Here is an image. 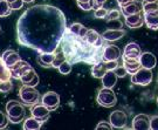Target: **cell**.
Wrapping results in <instances>:
<instances>
[{
	"mask_svg": "<svg viewBox=\"0 0 158 130\" xmlns=\"http://www.w3.org/2000/svg\"><path fill=\"white\" fill-rule=\"evenodd\" d=\"M6 113H7V117L8 121L12 123H20L25 120V108H23V103L19 101L12 100L8 101L6 104Z\"/></svg>",
	"mask_w": 158,
	"mask_h": 130,
	"instance_id": "obj_1",
	"label": "cell"
},
{
	"mask_svg": "<svg viewBox=\"0 0 158 130\" xmlns=\"http://www.w3.org/2000/svg\"><path fill=\"white\" fill-rule=\"evenodd\" d=\"M19 96L20 100L25 103L26 106H33L35 103H38L40 100L39 91L35 89V87L23 85L19 89Z\"/></svg>",
	"mask_w": 158,
	"mask_h": 130,
	"instance_id": "obj_2",
	"label": "cell"
},
{
	"mask_svg": "<svg viewBox=\"0 0 158 130\" xmlns=\"http://www.w3.org/2000/svg\"><path fill=\"white\" fill-rule=\"evenodd\" d=\"M96 101H97V103H98L101 107L111 108L117 103V96H116V94L114 93L113 89L102 87L101 89L98 90Z\"/></svg>",
	"mask_w": 158,
	"mask_h": 130,
	"instance_id": "obj_3",
	"label": "cell"
},
{
	"mask_svg": "<svg viewBox=\"0 0 158 130\" xmlns=\"http://www.w3.org/2000/svg\"><path fill=\"white\" fill-rule=\"evenodd\" d=\"M152 75L153 74L151 72V69L141 67L135 74L131 75V82L134 85L145 87V86L150 85L152 82V78H153Z\"/></svg>",
	"mask_w": 158,
	"mask_h": 130,
	"instance_id": "obj_4",
	"label": "cell"
},
{
	"mask_svg": "<svg viewBox=\"0 0 158 130\" xmlns=\"http://www.w3.org/2000/svg\"><path fill=\"white\" fill-rule=\"evenodd\" d=\"M109 123L113 128L116 129H123L128 123V116L123 110H115L109 116Z\"/></svg>",
	"mask_w": 158,
	"mask_h": 130,
	"instance_id": "obj_5",
	"label": "cell"
},
{
	"mask_svg": "<svg viewBox=\"0 0 158 130\" xmlns=\"http://www.w3.org/2000/svg\"><path fill=\"white\" fill-rule=\"evenodd\" d=\"M31 114L33 117H35L41 123H45L46 121L49 119L51 110L46 106H44L42 103H35L33 106H31Z\"/></svg>",
	"mask_w": 158,
	"mask_h": 130,
	"instance_id": "obj_6",
	"label": "cell"
},
{
	"mask_svg": "<svg viewBox=\"0 0 158 130\" xmlns=\"http://www.w3.org/2000/svg\"><path fill=\"white\" fill-rule=\"evenodd\" d=\"M41 103L46 106L51 111L56 110V108L60 104V96L55 91H47L44 94V96L41 97Z\"/></svg>",
	"mask_w": 158,
	"mask_h": 130,
	"instance_id": "obj_7",
	"label": "cell"
},
{
	"mask_svg": "<svg viewBox=\"0 0 158 130\" xmlns=\"http://www.w3.org/2000/svg\"><path fill=\"white\" fill-rule=\"evenodd\" d=\"M122 55V52L117 46L108 45L104 47L103 53H102V60L103 61H117Z\"/></svg>",
	"mask_w": 158,
	"mask_h": 130,
	"instance_id": "obj_8",
	"label": "cell"
},
{
	"mask_svg": "<svg viewBox=\"0 0 158 130\" xmlns=\"http://www.w3.org/2000/svg\"><path fill=\"white\" fill-rule=\"evenodd\" d=\"M132 129L135 130H148L150 129V116L147 114H138L132 120Z\"/></svg>",
	"mask_w": 158,
	"mask_h": 130,
	"instance_id": "obj_9",
	"label": "cell"
},
{
	"mask_svg": "<svg viewBox=\"0 0 158 130\" xmlns=\"http://www.w3.org/2000/svg\"><path fill=\"white\" fill-rule=\"evenodd\" d=\"M122 62H123V67L125 68L128 74H135L139 68L142 67L139 59L138 57H122Z\"/></svg>",
	"mask_w": 158,
	"mask_h": 130,
	"instance_id": "obj_10",
	"label": "cell"
},
{
	"mask_svg": "<svg viewBox=\"0 0 158 130\" xmlns=\"http://www.w3.org/2000/svg\"><path fill=\"white\" fill-rule=\"evenodd\" d=\"M20 81L23 82V85L35 87L36 85H39V76L36 75L35 70H34L33 67H32V68H29L27 72H25V73L21 75Z\"/></svg>",
	"mask_w": 158,
	"mask_h": 130,
	"instance_id": "obj_11",
	"label": "cell"
},
{
	"mask_svg": "<svg viewBox=\"0 0 158 130\" xmlns=\"http://www.w3.org/2000/svg\"><path fill=\"white\" fill-rule=\"evenodd\" d=\"M139 62H141V66L143 68H148V69H153L157 65V59L153 55L152 53L150 52H144V53H141L139 55Z\"/></svg>",
	"mask_w": 158,
	"mask_h": 130,
	"instance_id": "obj_12",
	"label": "cell"
},
{
	"mask_svg": "<svg viewBox=\"0 0 158 130\" xmlns=\"http://www.w3.org/2000/svg\"><path fill=\"white\" fill-rule=\"evenodd\" d=\"M29 68H32V66H31L28 62H26V61H23V60L18 61V62L11 68L12 78H14V79H17V80H20L21 75H23L25 72H27Z\"/></svg>",
	"mask_w": 158,
	"mask_h": 130,
	"instance_id": "obj_13",
	"label": "cell"
},
{
	"mask_svg": "<svg viewBox=\"0 0 158 130\" xmlns=\"http://www.w3.org/2000/svg\"><path fill=\"white\" fill-rule=\"evenodd\" d=\"M1 59L2 61L5 62V65L7 67L11 69L18 61L21 60V57L19 55V53H17L15 51H12V49H8V51H5L1 55Z\"/></svg>",
	"mask_w": 158,
	"mask_h": 130,
	"instance_id": "obj_14",
	"label": "cell"
},
{
	"mask_svg": "<svg viewBox=\"0 0 158 130\" xmlns=\"http://www.w3.org/2000/svg\"><path fill=\"white\" fill-rule=\"evenodd\" d=\"M142 12V2L134 0L132 2H130L128 5L121 7V14L124 17H129L132 14H137Z\"/></svg>",
	"mask_w": 158,
	"mask_h": 130,
	"instance_id": "obj_15",
	"label": "cell"
},
{
	"mask_svg": "<svg viewBox=\"0 0 158 130\" xmlns=\"http://www.w3.org/2000/svg\"><path fill=\"white\" fill-rule=\"evenodd\" d=\"M85 40L89 45L95 46L96 48H100L103 45V39L100 34L97 33L94 29H88L85 35Z\"/></svg>",
	"mask_w": 158,
	"mask_h": 130,
	"instance_id": "obj_16",
	"label": "cell"
},
{
	"mask_svg": "<svg viewBox=\"0 0 158 130\" xmlns=\"http://www.w3.org/2000/svg\"><path fill=\"white\" fill-rule=\"evenodd\" d=\"M125 25L129 28H141L144 25V17H143L142 12L137 13V14L129 15V17H125Z\"/></svg>",
	"mask_w": 158,
	"mask_h": 130,
	"instance_id": "obj_17",
	"label": "cell"
},
{
	"mask_svg": "<svg viewBox=\"0 0 158 130\" xmlns=\"http://www.w3.org/2000/svg\"><path fill=\"white\" fill-rule=\"evenodd\" d=\"M125 32L124 29L122 28H116V29H107L106 32H103L102 34V39L106 40V41H117L119 40L122 36H124L125 35Z\"/></svg>",
	"mask_w": 158,
	"mask_h": 130,
	"instance_id": "obj_18",
	"label": "cell"
},
{
	"mask_svg": "<svg viewBox=\"0 0 158 130\" xmlns=\"http://www.w3.org/2000/svg\"><path fill=\"white\" fill-rule=\"evenodd\" d=\"M144 17V23L148 26V28L157 31L158 29V11L150 12V13H143Z\"/></svg>",
	"mask_w": 158,
	"mask_h": 130,
	"instance_id": "obj_19",
	"label": "cell"
},
{
	"mask_svg": "<svg viewBox=\"0 0 158 130\" xmlns=\"http://www.w3.org/2000/svg\"><path fill=\"white\" fill-rule=\"evenodd\" d=\"M117 75L115 74L114 70H107V73L103 75L102 78V86L104 88H109V89H113L115 85L117 83Z\"/></svg>",
	"mask_w": 158,
	"mask_h": 130,
	"instance_id": "obj_20",
	"label": "cell"
},
{
	"mask_svg": "<svg viewBox=\"0 0 158 130\" xmlns=\"http://www.w3.org/2000/svg\"><path fill=\"white\" fill-rule=\"evenodd\" d=\"M141 47L136 42H130L124 47L123 51V55L122 57H139L141 55Z\"/></svg>",
	"mask_w": 158,
	"mask_h": 130,
	"instance_id": "obj_21",
	"label": "cell"
},
{
	"mask_svg": "<svg viewBox=\"0 0 158 130\" xmlns=\"http://www.w3.org/2000/svg\"><path fill=\"white\" fill-rule=\"evenodd\" d=\"M107 66H106V61H98L96 62L93 67H91V75L96 78V79H102L103 75L107 73Z\"/></svg>",
	"mask_w": 158,
	"mask_h": 130,
	"instance_id": "obj_22",
	"label": "cell"
},
{
	"mask_svg": "<svg viewBox=\"0 0 158 130\" xmlns=\"http://www.w3.org/2000/svg\"><path fill=\"white\" fill-rule=\"evenodd\" d=\"M54 57H55V55H54L53 53L46 52V53H42L41 55L38 57V60H36V61H38V63H39L40 66L49 68V67H52V62H53Z\"/></svg>",
	"mask_w": 158,
	"mask_h": 130,
	"instance_id": "obj_23",
	"label": "cell"
},
{
	"mask_svg": "<svg viewBox=\"0 0 158 130\" xmlns=\"http://www.w3.org/2000/svg\"><path fill=\"white\" fill-rule=\"evenodd\" d=\"M88 28H85L83 25H81L79 23H72L70 27L68 28V32L73 35H76V36H80V38H85V33H87Z\"/></svg>",
	"mask_w": 158,
	"mask_h": 130,
	"instance_id": "obj_24",
	"label": "cell"
},
{
	"mask_svg": "<svg viewBox=\"0 0 158 130\" xmlns=\"http://www.w3.org/2000/svg\"><path fill=\"white\" fill-rule=\"evenodd\" d=\"M41 125H42V123L32 116V117H28V119H26L23 121V128L25 130H38L41 128Z\"/></svg>",
	"mask_w": 158,
	"mask_h": 130,
	"instance_id": "obj_25",
	"label": "cell"
},
{
	"mask_svg": "<svg viewBox=\"0 0 158 130\" xmlns=\"http://www.w3.org/2000/svg\"><path fill=\"white\" fill-rule=\"evenodd\" d=\"M11 69L6 66L1 57H0V82L6 81V80H11Z\"/></svg>",
	"mask_w": 158,
	"mask_h": 130,
	"instance_id": "obj_26",
	"label": "cell"
},
{
	"mask_svg": "<svg viewBox=\"0 0 158 130\" xmlns=\"http://www.w3.org/2000/svg\"><path fill=\"white\" fill-rule=\"evenodd\" d=\"M142 11L143 13L158 11V1H142Z\"/></svg>",
	"mask_w": 158,
	"mask_h": 130,
	"instance_id": "obj_27",
	"label": "cell"
},
{
	"mask_svg": "<svg viewBox=\"0 0 158 130\" xmlns=\"http://www.w3.org/2000/svg\"><path fill=\"white\" fill-rule=\"evenodd\" d=\"M12 13L10 4L6 0H0V18L8 17Z\"/></svg>",
	"mask_w": 158,
	"mask_h": 130,
	"instance_id": "obj_28",
	"label": "cell"
},
{
	"mask_svg": "<svg viewBox=\"0 0 158 130\" xmlns=\"http://www.w3.org/2000/svg\"><path fill=\"white\" fill-rule=\"evenodd\" d=\"M57 69H59V72L61 74H63V75H68V74L72 72V63L68 62L67 60H64V61L57 67Z\"/></svg>",
	"mask_w": 158,
	"mask_h": 130,
	"instance_id": "obj_29",
	"label": "cell"
},
{
	"mask_svg": "<svg viewBox=\"0 0 158 130\" xmlns=\"http://www.w3.org/2000/svg\"><path fill=\"white\" fill-rule=\"evenodd\" d=\"M12 88H13V83H12L11 80H6V81L0 82V93L6 94V93L11 91Z\"/></svg>",
	"mask_w": 158,
	"mask_h": 130,
	"instance_id": "obj_30",
	"label": "cell"
},
{
	"mask_svg": "<svg viewBox=\"0 0 158 130\" xmlns=\"http://www.w3.org/2000/svg\"><path fill=\"white\" fill-rule=\"evenodd\" d=\"M119 17H121V11H118V10H111V11L108 12L106 19H107L108 21H111V20L119 19Z\"/></svg>",
	"mask_w": 158,
	"mask_h": 130,
	"instance_id": "obj_31",
	"label": "cell"
},
{
	"mask_svg": "<svg viewBox=\"0 0 158 130\" xmlns=\"http://www.w3.org/2000/svg\"><path fill=\"white\" fill-rule=\"evenodd\" d=\"M108 12L109 11H108L107 8H104V7L102 6L98 10H96L95 13H94V15H95V18H97V19H106Z\"/></svg>",
	"mask_w": 158,
	"mask_h": 130,
	"instance_id": "obj_32",
	"label": "cell"
},
{
	"mask_svg": "<svg viewBox=\"0 0 158 130\" xmlns=\"http://www.w3.org/2000/svg\"><path fill=\"white\" fill-rule=\"evenodd\" d=\"M23 4H25L23 0H14V1L10 2V7H11L12 11H17V10H21L23 8Z\"/></svg>",
	"mask_w": 158,
	"mask_h": 130,
	"instance_id": "obj_33",
	"label": "cell"
},
{
	"mask_svg": "<svg viewBox=\"0 0 158 130\" xmlns=\"http://www.w3.org/2000/svg\"><path fill=\"white\" fill-rule=\"evenodd\" d=\"M8 122H10V121H8V117H7L4 113L0 111V129H5V128H7Z\"/></svg>",
	"mask_w": 158,
	"mask_h": 130,
	"instance_id": "obj_34",
	"label": "cell"
},
{
	"mask_svg": "<svg viewBox=\"0 0 158 130\" xmlns=\"http://www.w3.org/2000/svg\"><path fill=\"white\" fill-rule=\"evenodd\" d=\"M64 60H66V59H64V57H62V55H55L54 60H53V62H52V67L57 68L63 61H64Z\"/></svg>",
	"mask_w": 158,
	"mask_h": 130,
	"instance_id": "obj_35",
	"label": "cell"
},
{
	"mask_svg": "<svg viewBox=\"0 0 158 130\" xmlns=\"http://www.w3.org/2000/svg\"><path fill=\"white\" fill-rule=\"evenodd\" d=\"M76 4L79 6L81 10L83 11H90L91 10V1H85V2H81V1H76Z\"/></svg>",
	"mask_w": 158,
	"mask_h": 130,
	"instance_id": "obj_36",
	"label": "cell"
},
{
	"mask_svg": "<svg viewBox=\"0 0 158 130\" xmlns=\"http://www.w3.org/2000/svg\"><path fill=\"white\" fill-rule=\"evenodd\" d=\"M114 72H115V74L117 75V78H124L125 75L128 74L127 73V70H125V68L123 67V66H118V67L116 68Z\"/></svg>",
	"mask_w": 158,
	"mask_h": 130,
	"instance_id": "obj_37",
	"label": "cell"
},
{
	"mask_svg": "<svg viewBox=\"0 0 158 130\" xmlns=\"http://www.w3.org/2000/svg\"><path fill=\"white\" fill-rule=\"evenodd\" d=\"M100 129H113V127L110 123H108L106 121H101L98 124L96 125V130H100Z\"/></svg>",
	"mask_w": 158,
	"mask_h": 130,
	"instance_id": "obj_38",
	"label": "cell"
},
{
	"mask_svg": "<svg viewBox=\"0 0 158 130\" xmlns=\"http://www.w3.org/2000/svg\"><path fill=\"white\" fill-rule=\"evenodd\" d=\"M150 129L158 130V116L150 117Z\"/></svg>",
	"mask_w": 158,
	"mask_h": 130,
	"instance_id": "obj_39",
	"label": "cell"
},
{
	"mask_svg": "<svg viewBox=\"0 0 158 130\" xmlns=\"http://www.w3.org/2000/svg\"><path fill=\"white\" fill-rule=\"evenodd\" d=\"M106 66H107L108 70H115L119 65L117 61H108V62H106Z\"/></svg>",
	"mask_w": 158,
	"mask_h": 130,
	"instance_id": "obj_40",
	"label": "cell"
},
{
	"mask_svg": "<svg viewBox=\"0 0 158 130\" xmlns=\"http://www.w3.org/2000/svg\"><path fill=\"white\" fill-rule=\"evenodd\" d=\"M134 0H117V4L119 5V7H123V6L128 5L130 2H132Z\"/></svg>",
	"mask_w": 158,
	"mask_h": 130,
	"instance_id": "obj_41",
	"label": "cell"
},
{
	"mask_svg": "<svg viewBox=\"0 0 158 130\" xmlns=\"http://www.w3.org/2000/svg\"><path fill=\"white\" fill-rule=\"evenodd\" d=\"M25 2H32V1H34V0H23Z\"/></svg>",
	"mask_w": 158,
	"mask_h": 130,
	"instance_id": "obj_42",
	"label": "cell"
},
{
	"mask_svg": "<svg viewBox=\"0 0 158 130\" xmlns=\"http://www.w3.org/2000/svg\"><path fill=\"white\" fill-rule=\"evenodd\" d=\"M76 1H81V2H85V1H89V0H76Z\"/></svg>",
	"mask_w": 158,
	"mask_h": 130,
	"instance_id": "obj_43",
	"label": "cell"
},
{
	"mask_svg": "<svg viewBox=\"0 0 158 130\" xmlns=\"http://www.w3.org/2000/svg\"><path fill=\"white\" fill-rule=\"evenodd\" d=\"M6 1H7L8 4H10V2H12V1H14V0H6Z\"/></svg>",
	"mask_w": 158,
	"mask_h": 130,
	"instance_id": "obj_44",
	"label": "cell"
},
{
	"mask_svg": "<svg viewBox=\"0 0 158 130\" xmlns=\"http://www.w3.org/2000/svg\"><path fill=\"white\" fill-rule=\"evenodd\" d=\"M144 1H158V0H144Z\"/></svg>",
	"mask_w": 158,
	"mask_h": 130,
	"instance_id": "obj_45",
	"label": "cell"
},
{
	"mask_svg": "<svg viewBox=\"0 0 158 130\" xmlns=\"http://www.w3.org/2000/svg\"><path fill=\"white\" fill-rule=\"evenodd\" d=\"M157 104H158V97H157Z\"/></svg>",
	"mask_w": 158,
	"mask_h": 130,
	"instance_id": "obj_46",
	"label": "cell"
},
{
	"mask_svg": "<svg viewBox=\"0 0 158 130\" xmlns=\"http://www.w3.org/2000/svg\"><path fill=\"white\" fill-rule=\"evenodd\" d=\"M0 29H1V27H0Z\"/></svg>",
	"mask_w": 158,
	"mask_h": 130,
	"instance_id": "obj_47",
	"label": "cell"
}]
</instances>
